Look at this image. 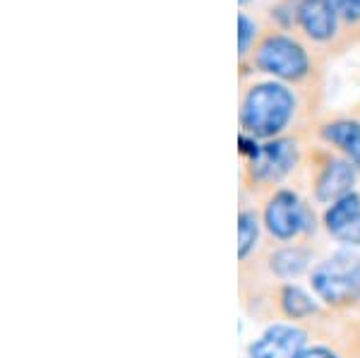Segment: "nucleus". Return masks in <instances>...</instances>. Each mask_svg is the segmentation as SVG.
Here are the masks:
<instances>
[{
	"mask_svg": "<svg viewBox=\"0 0 360 358\" xmlns=\"http://www.w3.org/2000/svg\"><path fill=\"white\" fill-rule=\"evenodd\" d=\"M305 346V332L293 325H271L250 346V358H298Z\"/></svg>",
	"mask_w": 360,
	"mask_h": 358,
	"instance_id": "423d86ee",
	"label": "nucleus"
},
{
	"mask_svg": "<svg viewBox=\"0 0 360 358\" xmlns=\"http://www.w3.org/2000/svg\"><path fill=\"white\" fill-rule=\"evenodd\" d=\"M264 224L269 229V234L278 241H291L307 229L310 224V212L300 202L298 195L293 190H276L266 202L264 210Z\"/></svg>",
	"mask_w": 360,
	"mask_h": 358,
	"instance_id": "39448f33",
	"label": "nucleus"
},
{
	"mask_svg": "<svg viewBox=\"0 0 360 358\" xmlns=\"http://www.w3.org/2000/svg\"><path fill=\"white\" fill-rule=\"evenodd\" d=\"M248 70L269 75L288 87H315L322 77V53L312 49L303 37L278 27H264L255 51L240 63V77Z\"/></svg>",
	"mask_w": 360,
	"mask_h": 358,
	"instance_id": "f257e3e1",
	"label": "nucleus"
},
{
	"mask_svg": "<svg viewBox=\"0 0 360 358\" xmlns=\"http://www.w3.org/2000/svg\"><path fill=\"white\" fill-rule=\"evenodd\" d=\"M300 147L293 137H276L259 144V152L250 159V178L259 186H271L278 183L298 166Z\"/></svg>",
	"mask_w": 360,
	"mask_h": 358,
	"instance_id": "20e7f679",
	"label": "nucleus"
},
{
	"mask_svg": "<svg viewBox=\"0 0 360 358\" xmlns=\"http://www.w3.org/2000/svg\"><path fill=\"white\" fill-rule=\"evenodd\" d=\"M262 32L264 27L248 10H240V15H238V65L250 58V53H252L255 46L259 41V37H262Z\"/></svg>",
	"mask_w": 360,
	"mask_h": 358,
	"instance_id": "9d476101",
	"label": "nucleus"
},
{
	"mask_svg": "<svg viewBox=\"0 0 360 358\" xmlns=\"http://www.w3.org/2000/svg\"><path fill=\"white\" fill-rule=\"evenodd\" d=\"M298 113V94L278 79H259L240 96V128L255 140H276Z\"/></svg>",
	"mask_w": 360,
	"mask_h": 358,
	"instance_id": "f03ea898",
	"label": "nucleus"
},
{
	"mask_svg": "<svg viewBox=\"0 0 360 358\" xmlns=\"http://www.w3.org/2000/svg\"><path fill=\"white\" fill-rule=\"evenodd\" d=\"M319 137L339 149L344 159H348L360 171V120L332 118L319 125Z\"/></svg>",
	"mask_w": 360,
	"mask_h": 358,
	"instance_id": "6e6552de",
	"label": "nucleus"
},
{
	"mask_svg": "<svg viewBox=\"0 0 360 358\" xmlns=\"http://www.w3.org/2000/svg\"><path fill=\"white\" fill-rule=\"evenodd\" d=\"M360 217V195L351 193L346 198L332 202L327 212H324V226L332 236H339L341 231H346L353 222Z\"/></svg>",
	"mask_w": 360,
	"mask_h": 358,
	"instance_id": "1a4fd4ad",
	"label": "nucleus"
},
{
	"mask_svg": "<svg viewBox=\"0 0 360 358\" xmlns=\"http://www.w3.org/2000/svg\"><path fill=\"white\" fill-rule=\"evenodd\" d=\"M257 238H259L257 215L250 210L240 212V217H238V255L245 260L250 255V250L257 245Z\"/></svg>",
	"mask_w": 360,
	"mask_h": 358,
	"instance_id": "ddd939ff",
	"label": "nucleus"
},
{
	"mask_svg": "<svg viewBox=\"0 0 360 358\" xmlns=\"http://www.w3.org/2000/svg\"><path fill=\"white\" fill-rule=\"evenodd\" d=\"M341 22H344L348 39H360V0H332Z\"/></svg>",
	"mask_w": 360,
	"mask_h": 358,
	"instance_id": "4468645a",
	"label": "nucleus"
},
{
	"mask_svg": "<svg viewBox=\"0 0 360 358\" xmlns=\"http://www.w3.org/2000/svg\"><path fill=\"white\" fill-rule=\"evenodd\" d=\"M298 358H339L334 354V351H329V349H324V346H315V349H307L303 351Z\"/></svg>",
	"mask_w": 360,
	"mask_h": 358,
	"instance_id": "dca6fc26",
	"label": "nucleus"
},
{
	"mask_svg": "<svg viewBox=\"0 0 360 358\" xmlns=\"http://www.w3.org/2000/svg\"><path fill=\"white\" fill-rule=\"evenodd\" d=\"M281 308L291 320H303V317L315 313V303L307 296L303 288L298 286H286L281 291Z\"/></svg>",
	"mask_w": 360,
	"mask_h": 358,
	"instance_id": "f8f14e48",
	"label": "nucleus"
},
{
	"mask_svg": "<svg viewBox=\"0 0 360 358\" xmlns=\"http://www.w3.org/2000/svg\"><path fill=\"white\" fill-rule=\"evenodd\" d=\"M238 3H240V8H243V10H245V8H248V5H250V3H252V0H238Z\"/></svg>",
	"mask_w": 360,
	"mask_h": 358,
	"instance_id": "f3484780",
	"label": "nucleus"
},
{
	"mask_svg": "<svg viewBox=\"0 0 360 358\" xmlns=\"http://www.w3.org/2000/svg\"><path fill=\"white\" fill-rule=\"evenodd\" d=\"M358 169L348 159L329 157L315 178V198L319 202H336L353 193Z\"/></svg>",
	"mask_w": 360,
	"mask_h": 358,
	"instance_id": "0eeeda50",
	"label": "nucleus"
},
{
	"mask_svg": "<svg viewBox=\"0 0 360 358\" xmlns=\"http://www.w3.org/2000/svg\"><path fill=\"white\" fill-rule=\"evenodd\" d=\"M336 238H339L341 243H348V245H360V217L346 231H341Z\"/></svg>",
	"mask_w": 360,
	"mask_h": 358,
	"instance_id": "2eb2a0df",
	"label": "nucleus"
},
{
	"mask_svg": "<svg viewBox=\"0 0 360 358\" xmlns=\"http://www.w3.org/2000/svg\"><path fill=\"white\" fill-rule=\"evenodd\" d=\"M312 288L324 303L334 308L360 301V260L341 252L319 262L312 272Z\"/></svg>",
	"mask_w": 360,
	"mask_h": 358,
	"instance_id": "7ed1b4c3",
	"label": "nucleus"
},
{
	"mask_svg": "<svg viewBox=\"0 0 360 358\" xmlns=\"http://www.w3.org/2000/svg\"><path fill=\"white\" fill-rule=\"evenodd\" d=\"M307 267V255L300 248H283L271 257V269L283 276V279H293Z\"/></svg>",
	"mask_w": 360,
	"mask_h": 358,
	"instance_id": "9b49d317",
	"label": "nucleus"
}]
</instances>
